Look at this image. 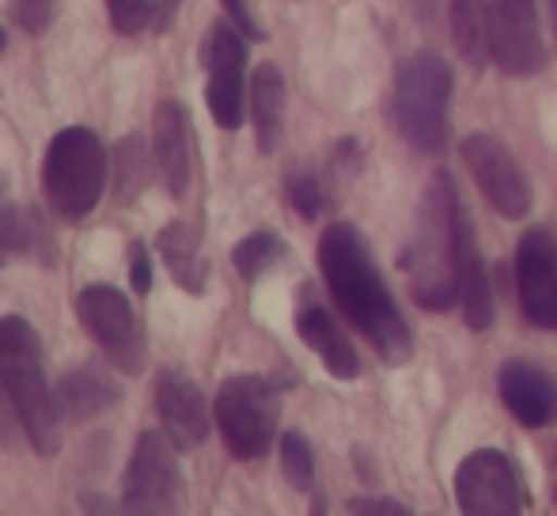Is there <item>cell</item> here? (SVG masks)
Returning <instances> with one entry per match:
<instances>
[{
  "mask_svg": "<svg viewBox=\"0 0 557 516\" xmlns=\"http://www.w3.org/2000/svg\"><path fill=\"white\" fill-rule=\"evenodd\" d=\"M319 270L326 288L352 327L372 342L387 365H406L413 354V334L383 281L380 266L368 251L364 236L352 224H331L319 239Z\"/></svg>",
  "mask_w": 557,
  "mask_h": 516,
  "instance_id": "1",
  "label": "cell"
},
{
  "mask_svg": "<svg viewBox=\"0 0 557 516\" xmlns=\"http://www.w3.org/2000/svg\"><path fill=\"white\" fill-rule=\"evenodd\" d=\"M455 213L459 194L447 171H436L425 186V201L418 209V229L403 255L410 273V296L425 311H447L459 304V281H455Z\"/></svg>",
  "mask_w": 557,
  "mask_h": 516,
  "instance_id": "2",
  "label": "cell"
},
{
  "mask_svg": "<svg viewBox=\"0 0 557 516\" xmlns=\"http://www.w3.org/2000/svg\"><path fill=\"white\" fill-rule=\"evenodd\" d=\"M0 384L12 398L15 414L23 421V433L35 444V452L53 456L61 449L58 403H53V391L46 384L42 342L23 316L0 319Z\"/></svg>",
  "mask_w": 557,
  "mask_h": 516,
  "instance_id": "3",
  "label": "cell"
},
{
  "mask_svg": "<svg viewBox=\"0 0 557 516\" xmlns=\"http://www.w3.org/2000/svg\"><path fill=\"white\" fill-rule=\"evenodd\" d=\"M447 103H451V65L441 53H413L395 76V122L410 148L425 156L447 145Z\"/></svg>",
  "mask_w": 557,
  "mask_h": 516,
  "instance_id": "4",
  "label": "cell"
},
{
  "mask_svg": "<svg viewBox=\"0 0 557 516\" xmlns=\"http://www.w3.org/2000/svg\"><path fill=\"white\" fill-rule=\"evenodd\" d=\"M42 186L50 206L69 221H81L99 206L107 186V148L84 126H69L50 140L42 160Z\"/></svg>",
  "mask_w": 557,
  "mask_h": 516,
  "instance_id": "5",
  "label": "cell"
},
{
  "mask_svg": "<svg viewBox=\"0 0 557 516\" xmlns=\"http://www.w3.org/2000/svg\"><path fill=\"white\" fill-rule=\"evenodd\" d=\"M216 426L235 459H262L277 437V388L262 377H227L216 391Z\"/></svg>",
  "mask_w": 557,
  "mask_h": 516,
  "instance_id": "6",
  "label": "cell"
},
{
  "mask_svg": "<svg viewBox=\"0 0 557 516\" xmlns=\"http://www.w3.org/2000/svg\"><path fill=\"white\" fill-rule=\"evenodd\" d=\"M490 58L508 76H535L546 65L543 27L535 0H478Z\"/></svg>",
  "mask_w": 557,
  "mask_h": 516,
  "instance_id": "7",
  "label": "cell"
},
{
  "mask_svg": "<svg viewBox=\"0 0 557 516\" xmlns=\"http://www.w3.org/2000/svg\"><path fill=\"white\" fill-rule=\"evenodd\" d=\"M455 505L470 516H516L528 509V490L505 452L478 449L455 471Z\"/></svg>",
  "mask_w": 557,
  "mask_h": 516,
  "instance_id": "8",
  "label": "cell"
},
{
  "mask_svg": "<svg viewBox=\"0 0 557 516\" xmlns=\"http://www.w3.org/2000/svg\"><path fill=\"white\" fill-rule=\"evenodd\" d=\"M462 163L482 198L505 221H523L531 213V183L505 140H497L493 133H470L462 137Z\"/></svg>",
  "mask_w": 557,
  "mask_h": 516,
  "instance_id": "9",
  "label": "cell"
},
{
  "mask_svg": "<svg viewBox=\"0 0 557 516\" xmlns=\"http://www.w3.org/2000/svg\"><path fill=\"white\" fill-rule=\"evenodd\" d=\"M183 487H178V467H175V444L171 437L145 429L137 437V449L125 467V487L122 502L129 513H175Z\"/></svg>",
  "mask_w": 557,
  "mask_h": 516,
  "instance_id": "10",
  "label": "cell"
},
{
  "mask_svg": "<svg viewBox=\"0 0 557 516\" xmlns=\"http://www.w3.org/2000/svg\"><path fill=\"white\" fill-rule=\"evenodd\" d=\"M516 288L523 319L539 331H557V236L539 224L516 244Z\"/></svg>",
  "mask_w": 557,
  "mask_h": 516,
  "instance_id": "11",
  "label": "cell"
},
{
  "mask_svg": "<svg viewBox=\"0 0 557 516\" xmlns=\"http://www.w3.org/2000/svg\"><path fill=\"white\" fill-rule=\"evenodd\" d=\"M201 65L209 69V111L221 130L243 126V69H247V42L232 23H213L201 42Z\"/></svg>",
  "mask_w": 557,
  "mask_h": 516,
  "instance_id": "12",
  "label": "cell"
},
{
  "mask_svg": "<svg viewBox=\"0 0 557 516\" xmlns=\"http://www.w3.org/2000/svg\"><path fill=\"white\" fill-rule=\"evenodd\" d=\"M76 316L88 327V334L122 365L125 372L140 369V354H145V339H140L137 316H133L129 300L122 288L114 285H88L76 296Z\"/></svg>",
  "mask_w": 557,
  "mask_h": 516,
  "instance_id": "13",
  "label": "cell"
},
{
  "mask_svg": "<svg viewBox=\"0 0 557 516\" xmlns=\"http://www.w3.org/2000/svg\"><path fill=\"white\" fill-rule=\"evenodd\" d=\"M156 410H160L163 433L178 452H194L209 441V406L186 372L163 369L156 380Z\"/></svg>",
  "mask_w": 557,
  "mask_h": 516,
  "instance_id": "14",
  "label": "cell"
},
{
  "mask_svg": "<svg viewBox=\"0 0 557 516\" xmlns=\"http://www.w3.org/2000/svg\"><path fill=\"white\" fill-rule=\"evenodd\" d=\"M500 403L520 426L543 429L557 418V380L531 361H505L497 372Z\"/></svg>",
  "mask_w": 557,
  "mask_h": 516,
  "instance_id": "15",
  "label": "cell"
},
{
  "mask_svg": "<svg viewBox=\"0 0 557 516\" xmlns=\"http://www.w3.org/2000/svg\"><path fill=\"white\" fill-rule=\"evenodd\" d=\"M455 281H459V304L462 319H467L470 331H490L493 327V288L485 262L478 255V239L470 229L467 209L459 206L455 213Z\"/></svg>",
  "mask_w": 557,
  "mask_h": 516,
  "instance_id": "16",
  "label": "cell"
},
{
  "mask_svg": "<svg viewBox=\"0 0 557 516\" xmlns=\"http://www.w3.org/2000/svg\"><path fill=\"white\" fill-rule=\"evenodd\" d=\"M156 168L160 179L175 198H183L190 191V175H194V145H190V119H186L183 103L178 99H163L156 107Z\"/></svg>",
  "mask_w": 557,
  "mask_h": 516,
  "instance_id": "17",
  "label": "cell"
},
{
  "mask_svg": "<svg viewBox=\"0 0 557 516\" xmlns=\"http://www.w3.org/2000/svg\"><path fill=\"white\" fill-rule=\"evenodd\" d=\"M296 334L304 339V346L315 349V357L326 365L334 380H352L360 372L357 349L349 346V339L342 334V327L331 319V311L311 304V308H300L296 316Z\"/></svg>",
  "mask_w": 557,
  "mask_h": 516,
  "instance_id": "18",
  "label": "cell"
},
{
  "mask_svg": "<svg viewBox=\"0 0 557 516\" xmlns=\"http://www.w3.org/2000/svg\"><path fill=\"white\" fill-rule=\"evenodd\" d=\"M250 119H255L258 148L273 152L285 130V76L277 65H258L250 81Z\"/></svg>",
  "mask_w": 557,
  "mask_h": 516,
  "instance_id": "19",
  "label": "cell"
},
{
  "mask_svg": "<svg viewBox=\"0 0 557 516\" xmlns=\"http://www.w3.org/2000/svg\"><path fill=\"white\" fill-rule=\"evenodd\" d=\"M156 247H160L171 278H175L186 293H190V296L206 293L209 262H206V255H201V244H198V236L190 232V224H183V221L168 224V229L160 232V239H156Z\"/></svg>",
  "mask_w": 557,
  "mask_h": 516,
  "instance_id": "20",
  "label": "cell"
},
{
  "mask_svg": "<svg viewBox=\"0 0 557 516\" xmlns=\"http://www.w3.org/2000/svg\"><path fill=\"white\" fill-rule=\"evenodd\" d=\"M122 398V391L107 372H99L96 365H84V369H73L65 380H61V406H65L73 418H96L107 406H114Z\"/></svg>",
  "mask_w": 557,
  "mask_h": 516,
  "instance_id": "21",
  "label": "cell"
},
{
  "mask_svg": "<svg viewBox=\"0 0 557 516\" xmlns=\"http://www.w3.org/2000/svg\"><path fill=\"white\" fill-rule=\"evenodd\" d=\"M46 229L30 209H20V206H8L0 198V266H8L12 258H23V255H50L46 251Z\"/></svg>",
  "mask_w": 557,
  "mask_h": 516,
  "instance_id": "22",
  "label": "cell"
},
{
  "mask_svg": "<svg viewBox=\"0 0 557 516\" xmlns=\"http://www.w3.org/2000/svg\"><path fill=\"white\" fill-rule=\"evenodd\" d=\"M447 27H451L455 50L474 69L490 65V42H485V23L478 0H447Z\"/></svg>",
  "mask_w": 557,
  "mask_h": 516,
  "instance_id": "23",
  "label": "cell"
},
{
  "mask_svg": "<svg viewBox=\"0 0 557 516\" xmlns=\"http://www.w3.org/2000/svg\"><path fill=\"white\" fill-rule=\"evenodd\" d=\"M281 255H285V247H281V239L273 236V232H250L247 239L235 244L232 262L243 281H258Z\"/></svg>",
  "mask_w": 557,
  "mask_h": 516,
  "instance_id": "24",
  "label": "cell"
},
{
  "mask_svg": "<svg viewBox=\"0 0 557 516\" xmlns=\"http://www.w3.org/2000/svg\"><path fill=\"white\" fill-rule=\"evenodd\" d=\"M281 467H285V479L296 490H311V482H315V456H311V444L300 433L281 437Z\"/></svg>",
  "mask_w": 557,
  "mask_h": 516,
  "instance_id": "25",
  "label": "cell"
},
{
  "mask_svg": "<svg viewBox=\"0 0 557 516\" xmlns=\"http://www.w3.org/2000/svg\"><path fill=\"white\" fill-rule=\"evenodd\" d=\"M288 201L304 221H315L323 213V191H319V179L311 171H293L288 175Z\"/></svg>",
  "mask_w": 557,
  "mask_h": 516,
  "instance_id": "26",
  "label": "cell"
},
{
  "mask_svg": "<svg viewBox=\"0 0 557 516\" xmlns=\"http://www.w3.org/2000/svg\"><path fill=\"white\" fill-rule=\"evenodd\" d=\"M107 12L117 35H140L152 20V0H107Z\"/></svg>",
  "mask_w": 557,
  "mask_h": 516,
  "instance_id": "27",
  "label": "cell"
},
{
  "mask_svg": "<svg viewBox=\"0 0 557 516\" xmlns=\"http://www.w3.org/2000/svg\"><path fill=\"white\" fill-rule=\"evenodd\" d=\"M15 12H20L23 30L30 35H42L53 20V0H15Z\"/></svg>",
  "mask_w": 557,
  "mask_h": 516,
  "instance_id": "28",
  "label": "cell"
},
{
  "mask_svg": "<svg viewBox=\"0 0 557 516\" xmlns=\"http://www.w3.org/2000/svg\"><path fill=\"white\" fill-rule=\"evenodd\" d=\"M129 278H133V288H137L140 296H148V288H152V262H148L145 244H129Z\"/></svg>",
  "mask_w": 557,
  "mask_h": 516,
  "instance_id": "29",
  "label": "cell"
},
{
  "mask_svg": "<svg viewBox=\"0 0 557 516\" xmlns=\"http://www.w3.org/2000/svg\"><path fill=\"white\" fill-rule=\"evenodd\" d=\"M20 429H23L20 414H15L12 398H8L4 384H0V441H4V444H20Z\"/></svg>",
  "mask_w": 557,
  "mask_h": 516,
  "instance_id": "30",
  "label": "cell"
},
{
  "mask_svg": "<svg viewBox=\"0 0 557 516\" xmlns=\"http://www.w3.org/2000/svg\"><path fill=\"white\" fill-rule=\"evenodd\" d=\"M349 513H387V516H406L410 509L398 502H387V497H357L349 502Z\"/></svg>",
  "mask_w": 557,
  "mask_h": 516,
  "instance_id": "31",
  "label": "cell"
},
{
  "mask_svg": "<svg viewBox=\"0 0 557 516\" xmlns=\"http://www.w3.org/2000/svg\"><path fill=\"white\" fill-rule=\"evenodd\" d=\"M224 8H227V15H232V23L243 30L247 38H262V27L255 23V15L247 12V4L243 0H224Z\"/></svg>",
  "mask_w": 557,
  "mask_h": 516,
  "instance_id": "32",
  "label": "cell"
},
{
  "mask_svg": "<svg viewBox=\"0 0 557 516\" xmlns=\"http://www.w3.org/2000/svg\"><path fill=\"white\" fill-rule=\"evenodd\" d=\"M163 8H168V12H171V8H178V0H163Z\"/></svg>",
  "mask_w": 557,
  "mask_h": 516,
  "instance_id": "33",
  "label": "cell"
},
{
  "mask_svg": "<svg viewBox=\"0 0 557 516\" xmlns=\"http://www.w3.org/2000/svg\"><path fill=\"white\" fill-rule=\"evenodd\" d=\"M550 4H554V30H557V0H550Z\"/></svg>",
  "mask_w": 557,
  "mask_h": 516,
  "instance_id": "34",
  "label": "cell"
},
{
  "mask_svg": "<svg viewBox=\"0 0 557 516\" xmlns=\"http://www.w3.org/2000/svg\"><path fill=\"white\" fill-rule=\"evenodd\" d=\"M0 50H4V30H0Z\"/></svg>",
  "mask_w": 557,
  "mask_h": 516,
  "instance_id": "35",
  "label": "cell"
},
{
  "mask_svg": "<svg viewBox=\"0 0 557 516\" xmlns=\"http://www.w3.org/2000/svg\"><path fill=\"white\" fill-rule=\"evenodd\" d=\"M554 497H557V482H554Z\"/></svg>",
  "mask_w": 557,
  "mask_h": 516,
  "instance_id": "36",
  "label": "cell"
},
{
  "mask_svg": "<svg viewBox=\"0 0 557 516\" xmlns=\"http://www.w3.org/2000/svg\"><path fill=\"white\" fill-rule=\"evenodd\" d=\"M554 459H557V456H554Z\"/></svg>",
  "mask_w": 557,
  "mask_h": 516,
  "instance_id": "37",
  "label": "cell"
}]
</instances>
